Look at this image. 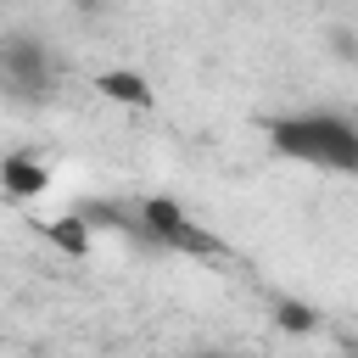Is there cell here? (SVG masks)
<instances>
[{"label":"cell","instance_id":"1","mask_svg":"<svg viewBox=\"0 0 358 358\" xmlns=\"http://www.w3.org/2000/svg\"><path fill=\"white\" fill-rule=\"evenodd\" d=\"M263 140L274 157L296 162V168H319V173H341L358 179V123L336 106H296V112H274L263 123Z\"/></svg>","mask_w":358,"mask_h":358},{"label":"cell","instance_id":"2","mask_svg":"<svg viewBox=\"0 0 358 358\" xmlns=\"http://www.w3.org/2000/svg\"><path fill=\"white\" fill-rule=\"evenodd\" d=\"M134 235H145L157 252H179V257H224V252H229V246H224L207 224H196V213L179 207L173 196H145V201L134 207Z\"/></svg>","mask_w":358,"mask_h":358},{"label":"cell","instance_id":"3","mask_svg":"<svg viewBox=\"0 0 358 358\" xmlns=\"http://www.w3.org/2000/svg\"><path fill=\"white\" fill-rule=\"evenodd\" d=\"M0 78H6V90H11L17 106H39V101L56 95L62 67H56V56H50V45L39 34H6V45H0Z\"/></svg>","mask_w":358,"mask_h":358},{"label":"cell","instance_id":"4","mask_svg":"<svg viewBox=\"0 0 358 358\" xmlns=\"http://www.w3.org/2000/svg\"><path fill=\"white\" fill-rule=\"evenodd\" d=\"M95 95H106L112 106H134V112H151V106H157L151 78L134 73V67H106V73H95Z\"/></svg>","mask_w":358,"mask_h":358},{"label":"cell","instance_id":"5","mask_svg":"<svg viewBox=\"0 0 358 358\" xmlns=\"http://www.w3.org/2000/svg\"><path fill=\"white\" fill-rule=\"evenodd\" d=\"M0 185H6V196H11V201H34V196H45L50 168H45V157L6 151V157H0Z\"/></svg>","mask_w":358,"mask_h":358},{"label":"cell","instance_id":"6","mask_svg":"<svg viewBox=\"0 0 358 358\" xmlns=\"http://www.w3.org/2000/svg\"><path fill=\"white\" fill-rule=\"evenodd\" d=\"M45 241H56L67 257H84L90 252V218H56V224H45Z\"/></svg>","mask_w":358,"mask_h":358},{"label":"cell","instance_id":"7","mask_svg":"<svg viewBox=\"0 0 358 358\" xmlns=\"http://www.w3.org/2000/svg\"><path fill=\"white\" fill-rule=\"evenodd\" d=\"M274 319H280L285 330H296V336L319 330V313H313V308H302V302H291V296H285V302H274Z\"/></svg>","mask_w":358,"mask_h":358},{"label":"cell","instance_id":"8","mask_svg":"<svg viewBox=\"0 0 358 358\" xmlns=\"http://www.w3.org/2000/svg\"><path fill=\"white\" fill-rule=\"evenodd\" d=\"M73 6H78V11H84V17H101V11H112V6H117V0H73Z\"/></svg>","mask_w":358,"mask_h":358},{"label":"cell","instance_id":"9","mask_svg":"<svg viewBox=\"0 0 358 358\" xmlns=\"http://www.w3.org/2000/svg\"><path fill=\"white\" fill-rule=\"evenodd\" d=\"M190 358H241V352H190Z\"/></svg>","mask_w":358,"mask_h":358},{"label":"cell","instance_id":"10","mask_svg":"<svg viewBox=\"0 0 358 358\" xmlns=\"http://www.w3.org/2000/svg\"><path fill=\"white\" fill-rule=\"evenodd\" d=\"M352 358H358V352H352Z\"/></svg>","mask_w":358,"mask_h":358}]
</instances>
